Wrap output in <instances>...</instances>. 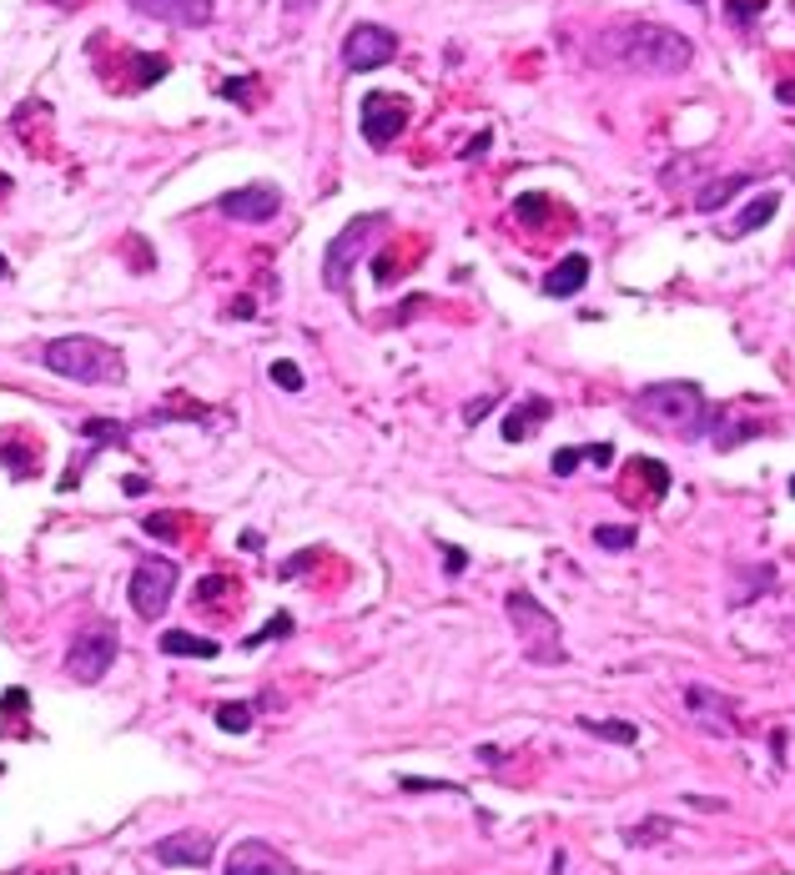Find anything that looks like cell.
Wrapping results in <instances>:
<instances>
[{
  "instance_id": "obj_23",
  "label": "cell",
  "mask_w": 795,
  "mask_h": 875,
  "mask_svg": "<svg viewBox=\"0 0 795 875\" xmlns=\"http://www.w3.org/2000/svg\"><path fill=\"white\" fill-rule=\"evenodd\" d=\"M217 724H222L227 734H247L252 730V705H217Z\"/></svg>"
},
{
  "instance_id": "obj_38",
  "label": "cell",
  "mask_w": 795,
  "mask_h": 875,
  "mask_svg": "<svg viewBox=\"0 0 795 875\" xmlns=\"http://www.w3.org/2000/svg\"><path fill=\"white\" fill-rule=\"evenodd\" d=\"M791 494H795V484H791Z\"/></svg>"
},
{
  "instance_id": "obj_32",
  "label": "cell",
  "mask_w": 795,
  "mask_h": 875,
  "mask_svg": "<svg viewBox=\"0 0 795 875\" xmlns=\"http://www.w3.org/2000/svg\"><path fill=\"white\" fill-rule=\"evenodd\" d=\"M488 408H494V398H478V402H468V408H463V423H478V418H484Z\"/></svg>"
},
{
  "instance_id": "obj_1",
  "label": "cell",
  "mask_w": 795,
  "mask_h": 875,
  "mask_svg": "<svg viewBox=\"0 0 795 875\" xmlns=\"http://www.w3.org/2000/svg\"><path fill=\"white\" fill-rule=\"evenodd\" d=\"M589 60L629 76H680L695 60V41L654 21H615L589 41Z\"/></svg>"
},
{
  "instance_id": "obj_24",
  "label": "cell",
  "mask_w": 795,
  "mask_h": 875,
  "mask_svg": "<svg viewBox=\"0 0 795 875\" xmlns=\"http://www.w3.org/2000/svg\"><path fill=\"white\" fill-rule=\"evenodd\" d=\"M514 217L529 222V226H539L549 217V197H519V201H514Z\"/></svg>"
},
{
  "instance_id": "obj_4",
  "label": "cell",
  "mask_w": 795,
  "mask_h": 875,
  "mask_svg": "<svg viewBox=\"0 0 795 875\" xmlns=\"http://www.w3.org/2000/svg\"><path fill=\"white\" fill-rule=\"evenodd\" d=\"M509 619H514V629L523 634V654H529L534 664H564V660H570V654H564V639H559V619L549 614L529 589L509 594Z\"/></svg>"
},
{
  "instance_id": "obj_2",
  "label": "cell",
  "mask_w": 795,
  "mask_h": 875,
  "mask_svg": "<svg viewBox=\"0 0 795 875\" xmlns=\"http://www.w3.org/2000/svg\"><path fill=\"white\" fill-rule=\"evenodd\" d=\"M634 418L660 433H680V438H700L710 423V408H705V392L695 383H650V388L634 392Z\"/></svg>"
},
{
  "instance_id": "obj_13",
  "label": "cell",
  "mask_w": 795,
  "mask_h": 875,
  "mask_svg": "<svg viewBox=\"0 0 795 875\" xmlns=\"http://www.w3.org/2000/svg\"><path fill=\"white\" fill-rule=\"evenodd\" d=\"M378 222H383V217H363V222H347V226H343V237L328 247V257H322V277H328V287H333V292H343V287H347V257L357 252L363 232H373Z\"/></svg>"
},
{
  "instance_id": "obj_10",
  "label": "cell",
  "mask_w": 795,
  "mask_h": 875,
  "mask_svg": "<svg viewBox=\"0 0 795 875\" xmlns=\"http://www.w3.org/2000/svg\"><path fill=\"white\" fill-rule=\"evenodd\" d=\"M222 875H297V865L277 845H267V840H238Z\"/></svg>"
},
{
  "instance_id": "obj_21",
  "label": "cell",
  "mask_w": 795,
  "mask_h": 875,
  "mask_svg": "<svg viewBox=\"0 0 795 875\" xmlns=\"http://www.w3.org/2000/svg\"><path fill=\"white\" fill-rule=\"evenodd\" d=\"M579 730H589L594 740H609V745H634L640 740V724L629 720H579Z\"/></svg>"
},
{
  "instance_id": "obj_18",
  "label": "cell",
  "mask_w": 795,
  "mask_h": 875,
  "mask_svg": "<svg viewBox=\"0 0 795 875\" xmlns=\"http://www.w3.org/2000/svg\"><path fill=\"white\" fill-rule=\"evenodd\" d=\"M549 413H554V408H549V398H529V402H523V408H519V413H509V418H504V438H509V443H519V438H529V433H534V428L544 423Z\"/></svg>"
},
{
  "instance_id": "obj_17",
  "label": "cell",
  "mask_w": 795,
  "mask_h": 875,
  "mask_svg": "<svg viewBox=\"0 0 795 875\" xmlns=\"http://www.w3.org/2000/svg\"><path fill=\"white\" fill-rule=\"evenodd\" d=\"M162 650H167L172 660H217L222 644L202 639V634H187V629H167V634H162Z\"/></svg>"
},
{
  "instance_id": "obj_12",
  "label": "cell",
  "mask_w": 795,
  "mask_h": 875,
  "mask_svg": "<svg viewBox=\"0 0 795 875\" xmlns=\"http://www.w3.org/2000/svg\"><path fill=\"white\" fill-rule=\"evenodd\" d=\"M685 705H689V715H695V724H700L705 734H720V740L740 734V730H736V705H730L720 689L689 685V689H685Z\"/></svg>"
},
{
  "instance_id": "obj_9",
  "label": "cell",
  "mask_w": 795,
  "mask_h": 875,
  "mask_svg": "<svg viewBox=\"0 0 795 875\" xmlns=\"http://www.w3.org/2000/svg\"><path fill=\"white\" fill-rule=\"evenodd\" d=\"M217 207H222V217H232V222H273V217L283 212V191H277L273 181H252V187L227 191Z\"/></svg>"
},
{
  "instance_id": "obj_26",
  "label": "cell",
  "mask_w": 795,
  "mask_h": 875,
  "mask_svg": "<svg viewBox=\"0 0 795 875\" xmlns=\"http://www.w3.org/2000/svg\"><path fill=\"white\" fill-rule=\"evenodd\" d=\"M287 629H292V619H287V614H277V619H267V624H262V629H257V634H247V639H242V650H257L262 639H273V634H287Z\"/></svg>"
},
{
  "instance_id": "obj_19",
  "label": "cell",
  "mask_w": 795,
  "mask_h": 875,
  "mask_svg": "<svg viewBox=\"0 0 795 875\" xmlns=\"http://www.w3.org/2000/svg\"><path fill=\"white\" fill-rule=\"evenodd\" d=\"M775 207H781V191H765V197H755L746 207V212L736 217V222H730V237H750V232H755V226H765L775 217Z\"/></svg>"
},
{
  "instance_id": "obj_8",
  "label": "cell",
  "mask_w": 795,
  "mask_h": 875,
  "mask_svg": "<svg viewBox=\"0 0 795 875\" xmlns=\"http://www.w3.org/2000/svg\"><path fill=\"white\" fill-rule=\"evenodd\" d=\"M398 56V36H393L388 25H353L343 41V66L347 71H378L388 60Z\"/></svg>"
},
{
  "instance_id": "obj_20",
  "label": "cell",
  "mask_w": 795,
  "mask_h": 875,
  "mask_svg": "<svg viewBox=\"0 0 795 875\" xmlns=\"http://www.w3.org/2000/svg\"><path fill=\"white\" fill-rule=\"evenodd\" d=\"M750 181H755V177H725V181H710V187H705L700 197H695V212H720L725 201L736 197V191H746Z\"/></svg>"
},
{
  "instance_id": "obj_35",
  "label": "cell",
  "mask_w": 795,
  "mask_h": 875,
  "mask_svg": "<svg viewBox=\"0 0 795 875\" xmlns=\"http://www.w3.org/2000/svg\"><path fill=\"white\" fill-rule=\"evenodd\" d=\"M549 875H564V851L554 855V865H549Z\"/></svg>"
},
{
  "instance_id": "obj_28",
  "label": "cell",
  "mask_w": 795,
  "mask_h": 875,
  "mask_svg": "<svg viewBox=\"0 0 795 875\" xmlns=\"http://www.w3.org/2000/svg\"><path fill=\"white\" fill-rule=\"evenodd\" d=\"M273 383L277 388H287V392H302V373H297V363H273Z\"/></svg>"
},
{
  "instance_id": "obj_36",
  "label": "cell",
  "mask_w": 795,
  "mask_h": 875,
  "mask_svg": "<svg viewBox=\"0 0 795 875\" xmlns=\"http://www.w3.org/2000/svg\"><path fill=\"white\" fill-rule=\"evenodd\" d=\"M287 5H292V11H308V5H302V0H287Z\"/></svg>"
},
{
  "instance_id": "obj_25",
  "label": "cell",
  "mask_w": 795,
  "mask_h": 875,
  "mask_svg": "<svg viewBox=\"0 0 795 875\" xmlns=\"http://www.w3.org/2000/svg\"><path fill=\"white\" fill-rule=\"evenodd\" d=\"M167 76V60L162 56H136V86H156Z\"/></svg>"
},
{
  "instance_id": "obj_16",
  "label": "cell",
  "mask_w": 795,
  "mask_h": 875,
  "mask_svg": "<svg viewBox=\"0 0 795 875\" xmlns=\"http://www.w3.org/2000/svg\"><path fill=\"white\" fill-rule=\"evenodd\" d=\"M584 283H589V257H584V252H570V257L544 277V292L549 297H574Z\"/></svg>"
},
{
  "instance_id": "obj_22",
  "label": "cell",
  "mask_w": 795,
  "mask_h": 875,
  "mask_svg": "<svg viewBox=\"0 0 795 875\" xmlns=\"http://www.w3.org/2000/svg\"><path fill=\"white\" fill-rule=\"evenodd\" d=\"M594 544L609 549V554H625V549L640 544V529H629V523H599V529H594Z\"/></svg>"
},
{
  "instance_id": "obj_27",
  "label": "cell",
  "mask_w": 795,
  "mask_h": 875,
  "mask_svg": "<svg viewBox=\"0 0 795 875\" xmlns=\"http://www.w3.org/2000/svg\"><path fill=\"white\" fill-rule=\"evenodd\" d=\"M177 523H181V519H177V513H152V519H146V523H142V529H146V533H152V539H177V533H181V529H177Z\"/></svg>"
},
{
  "instance_id": "obj_3",
  "label": "cell",
  "mask_w": 795,
  "mask_h": 875,
  "mask_svg": "<svg viewBox=\"0 0 795 875\" xmlns=\"http://www.w3.org/2000/svg\"><path fill=\"white\" fill-rule=\"evenodd\" d=\"M41 363L56 373V378H71V383H91V388H107V383L126 378V363H121L117 347H107L101 337H56L46 343Z\"/></svg>"
},
{
  "instance_id": "obj_14",
  "label": "cell",
  "mask_w": 795,
  "mask_h": 875,
  "mask_svg": "<svg viewBox=\"0 0 795 875\" xmlns=\"http://www.w3.org/2000/svg\"><path fill=\"white\" fill-rule=\"evenodd\" d=\"M142 15L152 21H167V25H207L212 21V0H131Z\"/></svg>"
},
{
  "instance_id": "obj_29",
  "label": "cell",
  "mask_w": 795,
  "mask_h": 875,
  "mask_svg": "<svg viewBox=\"0 0 795 875\" xmlns=\"http://www.w3.org/2000/svg\"><path fill=\"white\" fill-rule=\"evenodd\" d=\"M579 458L594 463V468H609V463H615V443H584Z\"/></svg>"
},
{
  "instance_id": "obj_34",
  "label": "cell",
  "mask_w": 795,
  "mask_h": 875,
  "mask_svg": "<svg viewBox=\"0 0 795 875\" xmlns=\"http://www.w3.org/2000/svg\"><path fill=\"white\" fill-rule=\"evenodd\" d=\"M449 574H463V549H449Z\"/></svg>"
},
{
  "instance_id": "obj_15",
  "label": "cell",
  "mask_w": 795,
  "mask_h": 875,
  "mask_svg": "<svg viewBox=\"0 0 795 875\" xmlns=\"http://www.w3.org/2000/svg\"><path fill=\"white\" fill-rule=\"evenodd\" d=\"M705 433L715 438V448H736V443H746L750 433H760V423H755V418H736V408H720V413L710 408Z\"/></svg>"
},
{
  "instance_id": "obj_30",
  "label": "cell",
  "mask_w": 795,
  "mask_h": 875,
  "mask_svg": "<svg viewBox=\"0 0 795 875\" xmlns=\"http://www.w3.org/2000/svg\"><path fill=\"white\" fill-rule=\"evenodd\" d=\"M86 438H107V443H121V438H126V428H121V423H101V418H91V423H86Z\"/></svg>"
},
{
  "instance_id": "obj_33",
  "label": "cell",
  "mask_w": 795,
  "mask_h": 875,
  "mask_svg": "<svg viewBox=\"0 0 795 875\" xmlns=\"http://www.w3.org/2000/svg\"><path fill=\"white\" fill-rule=\"evenodd\" d=\"M121 488H126L131 498H142V494H146V478H126V484H121Z\"/></svg>"
},
{
  "instance_id": "obj_7",
  "label": "cell",
  "mask_w": 795,
  "mask_h": 875,
  "mask_svg": "<svg viewBox=\"0 0 795 875\" xmlns=\"http://www.w3.org/2000/svg\"><path fill=\"white\" fill-rule=\"evenodd\" d=\"M408 126V101L393 91H368L363 96V136H368V146H378V152H388L398 136H404Z\"/></svg>"
},
{
  "instance_id": "obj_11",
  "label": "cell",
  "mask_w": 795,
  "mask_h": 875,
  "mask_svg": "<svg viewBox=\"0 0 795 875\" xmlns=\"http://www.w3.org/2000/svg\"><path fill=\"white\" fill-rule=\"evenodd\" d=\"M156 865H172V871H202L212 861V835L207 830H177V835H162L152 845Z\"/></svg>"
},
{
  "instance_id": "obj_6",
  "label": "cell",
  "mask_w": 795,
  "mask_h": 875,
  "mask_svg": "<svg viewBox=\"0 0 795 875\" xmlns=\"http://www.w3.org/2000/svg\"><path fill=\"white\" fill-rule=\"evenodd\" d=\"M172 594H177V564H172V558H146V564H136V574H131V609H136V614L156 619L172 603Z\"/></svg>"
},
{
  "instance_id": "obj_37",
  "label": "cell",
  "mask_w": 795,
  "mask_h": 875,
  "mask_svg": "<svg viewBox=\"0 0 795 875\" xmlns=\"http://www.w3.org/2000/svg\"><path fill=\"white\" fill-rule=\"evenodd\" d=\"M0 277H5V257H0Z\"/></svg>"
},
{
  "instance_id": "obj_5",
  "label": "cell",
  "mask_w": 795,
  "mask_h": 875,
  "mask_svg": "<svg viewBox=\"0 0 795 875\" xmlns=\"http://www.w3.org/2000/svg\"><path fill=\"white\" fill-rule=\"evenodd\" d=\"M117 650H121L117 629L96 624V629H86V634H76L71 654H66V669H71L76 685H101V679H107V669L117 664Z\"/></svg>"
},
{
  "instance_id": "obj_31",
  "label": "cell",
  "mask_w": 795,
  "mask_h": 875,
  "mask_svg": "<svg viewBox=\"0 0 795 875\" xmlns=\"http://www.w3.org/2000/svg\"><path fill=\"white\" fill-rule=\"evenodd\" d=\"M579 463H584V458H579V448H559V453H554V474L564 478V474H574Z\"/></svg>"
}]
</instances>
